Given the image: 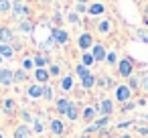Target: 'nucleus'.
<instances>
[{
    "label": "nucleus",
    "instance_id": "obj_1",
    "mask_svg": "<svg viewBox=\"0 0 148 138\" xmlns=\"http://www.w3.org/2000/svg\"><path fill=\"white\" fill-rule=\"evenodd\" d=\"M10 10H12V16H14L18 23H23V16H25V14H27V16L31 14V8L25 6L21 0H12V8H10Z\"/></svg>",
    "mask_w": 148,
    "mask_h": 138
},
{
    "label": "nucleus",
    "instance_id": "obj_2",
    "mask_svg": "<svg viewBox=\"0 0 148 138\" xmlns=\"http://www.w3.org/2000/svg\"><path fill=\"white\" fill-rule=\"evenodd\" d=\"M12 83H14V71L2 67V69H0V85H2V87H10Z\"/></svg>",
    "mask_w": 148,
    "mask_h": 138
},
{
    "label": "nucleus",
    "instance_id": "obj_3",
    "mask_svg": "<svg viewBox=\"0 0 148 138\" xmlns=\"http://www.w3.org/2000/svg\"><path fill=\"white\" fill-rule=\"evenodd\" d=\"M51 37H53V41H55L57 45H65V43L69 41V35H67L63 29H59V27H57V29H53Z\"/></svg>",
    "mask_w": 148,
    "mask_h": 138
},
{
    "label": "nucleus",
    "instance_id": "obj_4",
    "mask_svg": "<svg viewBox=\"0 0 148 138\" xmlns=\"http://www.w3.org/2000/svg\"><path fill=\"white\" fill-rule=\"evenodd\" d=\"M12 39H14V35H12V31L8 27H0V43H2V45H10Z\"/></svg>",
    "mask_w": 148,
    "mask_h": 138
},
{
    "label": "nucleus",
    "instance_id": "obj_5",
    "mask_svg": "<svg viewBox=\"0 0 148 138\" xmlns=\"http://www.w3.org/2000/svg\"><path fill=\"white\" fill-rule=\"evenodd\" d=\"M27 93H29V97L39 100V97H43V85H41V83H33V85H29Z\"/></svg>",
    "mask_w": 148,
    "mask_h": 138
},
{
    "label": "nucleus",
    "instance_id": "obj_6",
    "mask_svg": "<svg viewBox=\"0 0 148 138\" xmlns=\"http://www.w3.org/2000/svg\"><path fill=\"white\" fill-rule=\"evenodd\" d=\"M45 122H47V114H41L39 118H35V124H33L35 134H43V130H45Z\"/></svg>",
    "mask_w": 148,
    "mask_h": 138
},
{
    "label": "nucleus",
    "instance_id": "obj_7",
    "mask_svg": "<svg viewBox=\"0 0 148 138\" xmlns=\"http://www.w3.org/2000/svg\"><path fill=\"white\" fill-rule=\"evenodd\" d=\"M77 43H79V47H81L83 51H87V49L93 45V37H91V35H87V33H83V35L79 37V41H77Z\"/></svg>",
    "mask_w": 148,
    "mask_h": 138
},
{
    "label": "nucleus",
    "instance_id": "obj_8",
    "mask_svg": "<svg viewBox=\"0 0 148 138\" xmlns=\"http://www.w3.org/2000/svg\"><path fill=\"white\" fill-rule=\"evenodd\" d=\"M108 122H110V116H103L101 120H97V122H93V124H91L89 128H85V132H87V134H91V132H95V130L103 128V126H106Z\"/></svg>",
    "mask_w": 148,
    "mask_h": 138
},
{
    "label": "nucleus",
    "instance_id": "obj_9",
    "mask_svg": "<svg viewBox=\"0 0 148 138\" xmlns=\"http://www.w3.org/2000/svg\"><path fill=\"white\" fill-rule=\"evenodd\" d=\"M69 106H71V102H69L67 97H59V100H57V112H59L61 116H65V114H67Z\"/></svg>",
    "mask_w": 148,
    "mask_h": 138
},
{
    "label": "nucleus",
    "instance_id": "obj_10",
    "mask_svg": "<svg viewBox=\"0 0 148 138\" xmlns=\"http://www.w3.org/2000/svg\"><path fill=\"white\" fill-rule=\"evenodd\" d=\"M29 136H31V128H29L27 124L18 126V128L14 130V134H12V138H29Z\"/></svg>",
    "mask_w": 148,
    "mask_h": 138
},
{
    "label": "nucleus",
    "instance_id": "obj_11",
    "mask_svg": "<svg viewBox=\"0 0 148 138\" xmlns=\"http://www.w3.org/2000/svg\"><path fill=\"white\" fill-rule=\"evenodd\" d=\"M35 77H37V81H39L41 85H47V81H49V71H47V69H35Z\"/></svg>",
    "mask_w": 148,
    "mask_h": 138
},
{
    "label": "nucleus",
    "instance_id": "obj_12",
    "mask_svg": "<svg viewBox=\"0 0 148 138\" xmlns=\"http://www.w3.org/2000/svg\"><path fill=\"white\" fill-rule=\"evenodd\" d=\"M116 97H118L120 102H126V100H130V87H126V85H120V87L116 89Z\"/></svg>",
    "mask_w": 148,
    "mask_h": 138
},
{
    "label": "nucleus",
    "instance_id": "obj_13",
    "mask_svg": "<svg viewBox=\"0 0 148 138\" xmlns=\"http://www.w3.org/2000/svg\"><path fill=\"white\" fill-rule=\"evenodd\" d=\"M51 132L57 134V136H61V134L65 132V124H63L61 120H51Z\"/></svg>",
    "mask_w": 148,
    "mask_h": 138
},
{
    "label": "nucleus",
    "instance_id": "obj_14",
    "mask_svg": "<svg viewBox=\"0 0 148 138\" xmlns=\"http://www.w3.org/2000/svg\"><path fill=\"white\" fill-rule=\"evenodd\" d=\"M91 55H93L95 61H101V59L108 57V55H106V49H103L101 45H93V53H91Z\"/></svg>",
    "mask_w": 148,
    "mask_h": 138
},
{
    "label": "nucleus",
    "instance_id": "obj_15",
    "mask_svg": "<svg viewBox=\"0 0 148 138\" xmlns=\"http://www.w3.org/2000/svg\"><path fill=\"white\" fill-rule=\"evenodd\" d=\"M120 73H122L124 77H130V73H132V63H130L128 59L120 61Z\"/></svg>",
    "mask_w": 148,
    "mask_h": 138
},
{
    "label": "nucleus",
    "instance_id": "obj_16",
    "mask_svg": "<svg viewBox=\"0 0 148 138\" xmlns=\"http://www.w3.org/2000/svg\"><path fill=\"white\" fill-rule=\"evenodd\" d=\"M33 61H35V67H37V69H45V65H47L49 59H47V55H41V53H39V55L33 57Z\"/></svg>",
    "mask_w": 148,
    "mask_h": 138
},
{
    "label": "nucleus",
    "instance_id": "obj_17",
    "mask_svg": "<svg viewBox=\"0 0 148 138\" xmlns=\"http://www.w3.org/2000/svg\"><path fill=\"white\" fill-rule=\"evenodd\" d=\"M0 55L6 57V59H12V57H14V47H10V45H0Z\"/></svg>",
    "mask_w": 148,
    "mask_h": 138
},
{
    "label": "nucleus",
    "instance_id": "obj_18",
    "mask_svg": "<svg viewBox=\"0 0 148 138\" xmlns=\"http://www.w3.org/2000/svg\"><path fill=\"white\" fill-rule=\"evenodd\" d=\"M14 110H16V104H14V100L12 97H4V112L6 114H14Z\"/></svg>",
    "mask_w": 148,
    "mask_h": 138
},
{
    "label": "nucleus",
    "instance_id": "obj_19",
    "mask_svg": "<svg viewBox=\"0 0 148 138\" xmlns=\"http://www.w3.org/2000/svg\"><path fill=\"white\" fill-rule=\"evenodd\" d=\"M99 110L103 112V116H110V114H112V110H114V106H112V102H110V100H101Z\"/></svg>",
    "mask_w": 148,
    "mask_h": 138
},
{
    "label": "nucleus",
    "instance_id": "obj_20",
    "mask_svg": "<svg viewBox=\"0 0 148 138\" xmlns=\"http://www.w3.org/2000/svg\"><path fill=\"white\" fill-rule=\"evenodd\" d=\"M35 67V61L31 59V57H23V65H21V69L23 71H31Z\"/></svg>",
    "mask_w": 148,
    "mask_h": 138
},
{
    "label": "nucleus",
    "instance_id": "obj_21",
    "mask_svg": "<svg viewBox=\"0 0 148 138\" xmlns=\"http://www.w3.org/2000/svg\"><path fill=\"white\" fill-rule=\"evenodd\" d=\"M73 87V77L71 75H67V77H63L61 79V89H65V91H69Z\"/></svg>",
    "mask_w": 148,
    "mask_h": 138
},
{
    "label": "nucleus",
    "instance_id": "obj_22",
    "mask_svg": "<svg viewBox=\"0 0 148 138\" xmlns=\"http://www.w3.org/2000/svg\"><path fill=\"white\" fill-rule=\"evenodd\" d=\"M81 81H83V87H85V89H89V87H93V83H95V77L89 73V75H85V77H81Z\"/></svg>",
    "mask_w": 148,
    "mask_h": 138
},
{
    "label": "nucleus",
    "instance_id": "obj_23",
    "mask_svg": "<svg viewBox=\"0 0 148 138\" xmlns=\"http://www.w3.org/2000/svg\"><path fill=\"white\" fill-rule=\"evenodd\" d=\"M43 97H45V102H51V100H53V89H51V85H43Z\"/></svg>",
    "mask_w": 148,
    "mask_h": 138
},
{
    "label": "nucleus",
    "instance_id": "obj_24",
    "mask_svg": "<svg viewBox=\"0 0 148 138\" xmlns=\"http://www.w3.org/2000/svg\"><path fill=\"white\" fill-rule=\"evenodd\" d=\"M69 120H77V106L75 104H71L69 106V110H67V114H65Z\"/></svg>",
    "mask_w": 148,
    "mask_h": 138
},
{
    "label": "nucleus",
    "instance_id": "obj_25",
    "mask_svg": "<svg viewBox=\"0 0 148 138\" xmlns=\"http://www.w3.org/2000/svg\"><path fill=\"white\" fill-rule=\"evenodd\" d=\"M33 29H35V27H33L31 21H23V23H21V31H23V33H33Z\"/></svg>",
    "mask_w": 148,
    "mask_h": 138
},
{
    "label": "nucleus",
    "instance_id": "obj_26",
    "mask_svg": "<svg viewBox=\"0 0 148 138\" xmlns=\"http://www.w3.org/2000/svg\"><path fill=\"white\" fill-rule=\"evenodd\" d=\"M93 61H95V59H93V55H91V53H83V57H81V63H83L85 67H89Z\"/></svg>",
    "mask_w": 148,
    "mask_h": 138
},
{
    "label": "nucleus",
    "instance_id": "obj_27",
    "mask_svg": "<svg viewBox=\"0 0 148 138\" xmlns=\"http://www.w3.org/2000/svg\"><path fill=\"white\" fill-rule=\"evenodd\" d=\"M21 118H23V122H25L27 126H31V124H35V118L31 116V112H23V114H21Z\"/></svg>",
    "mask_w": 148,
    "mask_h": 138
},
{
    "label": "nucleus",
    "instance_id": "obj_28",
    "mask_svg": "<svg viewBox=\"0 0 148 138\" xmlns=\"http://www.w3.org/2000/svg\"><path fill=\"white\" fill-rule=\"evenodd\" d=\"M12 8V2L10 0H0V12H8Z\"/></svg>",
    "mask_w": 148,
    "mask_h": 138
},
{
    "label": "nucleus",
    "instance_id": "obj_29",
    "mask_svg": "<svg viewBox=\"0 0 148 138\" xmlns=\"http://www.w3.org/2000/svg\"><path fill=\"white\" fill-rule=\"evenodd\" d=\"M27 71H23V69H18V71H14V81H27Z\"/></svg>",
    "mask_w": 148,
    "mask_h": 138
},
{
    "label": "nucleus",
    "instance_id": "obj_30",
    "mask_svg": "<svg viewBox=\"0 0 148 138\" xmlns=\"http://www.w3.org/2000/svg\"><path fill=\"white\" fill-rule=\"evenodd\" d=\"M95 118V110L93 108H85L83 110V120H93Z\"/></svg>",
    "mask_w": 148,
    "mask_h": 138
},
{
    "label": "nucleus",
    "instance_id": "obj_31",
    "mask_svg": "<svg viewBox=\"0 0 148 138\" xmlns=\"http://www.w3.org/2000/svg\"><path fill=\"white\" fill-rule=\"evenodd\" d=\"M103 12V6L101 4H91L89 6V14H101Z\"/></svg>",
    "mask_w": 148,
    "mask_h": 138
},
{
    "label": "nucleus",
    "instance_id": "obj_32",
    "mask_svg": "<svg viewBox=\"0 0 148 138\" xmlns=\"http://www.w3.org/2000/svg\"><path fill=\"white\" fill-rule=\"evenodd\" d=\"M53 45H55V41H53V37H49V39H47L45 43H41V49H43V51H45V49L49 51V49H51Z\"/></svg>",
    "mask_w": 148,
    "mask_h": 138
},
{
    "label": "nucleus",
    "instance_id": "obj_33",
    "mask_svg": "<svg viewBox=\"0 0 148 138\" xmlns=\"http://www.w3.org/2000/svg\"><path fill=\"white\" fill-rule=\"evenodd\" d=\"M77 73H79L81 77H85V75H89V69H87V67L81 63V65H77Z\"/></svg>",
    "mask_w": 148,
    "mask_h": 138
},
{
    "label": "nucleus",
    "instance_id": "obj_34",
    "mask_svg": "<svg viewBox=\"0 0 148 138\" xmlns=\"http://www.w3.org/2000/svg\"><path fill=\"white\" fill-rule=\"evenodd\" d=\"M99 31H101V33H108V31H110V23H108V21L99 23Z\"/></svg>",
    "mask_w": 148,
    "mask_h": 138
},
{
    "label": "nucleus",
    "instance_id": "obj_35",
    "mask_svg": "<svg viewBox=\"0 0 148 138\" xmlns=\"http://www.w3.org/2000/svg\"><path fill=\"white\" fill-rule=\"evenodd\" d=\"M49 75H59V65H51V69H49Z\"/></svg>",
    "mask_w": 148,
    "mask_h": 138
},
{
    "label": "nucleus",
    "instance_id": "obj_36",
    "mask_svg": "<svg viewBox=\"0 0 148 138\" xmlns=\"http://www.w3.org/2000/svg\"><path fill=\"white\" fill-rule=\"evenodd\" d=\"M138 37H140V41H144V43H148V33H138Z\"/></svg>",
    "mask_w": 148,
    "mask_h": 138
},
{
    "label": "nucleus",
    "instance_id": "obj_37",
    "mask_svg": "<svg viewBox=\"0 0 148 138\" xmlns=\"http://www.w3.org/2000/svg\"><path fill=\"white\" fill-rule=\"evenodd\" d=\"M69 21H71V23H79V16H77L75 12H71V14H69Z\"/></svg>",
    "mask_w": 148,
    "mask_h": 138
},
{
    "label": "nucleus",
    "instance_id": "obj_38",
    "mask_svg": "<svg viewBox=\"0 0 148 138\" xmlns=\"http://www.w3.org/2000/svg\"><path fill=\"white\" fill-rule=\"evenodd\" d=\"M99 85L108 87V85H110V79H108V77H101V79H99Z\"/></svg>",
    "mask_w": 148,
    "mask_h": 138
},
{
    "label": "nucleus",
    "instance_id": "obj_39",
    "mask_svg": "<svg viewBox=\"0 0 148 138\" xmlns=\"http://www.w3.org/2000/svg\"><path fill=\"white\" fill-rule=\"evenodd\" d=\"M106 59H108V61H110V63H116V55H114V53H110V55H108V57H106Z\"/></svg>",
    "mask_w": 148,
    "mask_h": 138
},
{
    "label": "nucleus",
    "instance_id": "obj_40",
    "mask_svg": "<svg viewBox=\"0 0 148 138\" xmlns=\"http://www.w3.org/2000/svg\"><path fill=\"white\" fill-rule=\"evenodd\" d=\"M136 85H138V79L132 77V79H130V87H136Z\"/></svg>",
    "mask_w": 148,
    "mask_h": 138
},
{
    "label": "nucleus",
    "instance_id": "obj_41",
    "mask_svg": "<svg viewBox=\"0 0 148 138\" xmlns=\"http://www.w3.org/2000/svg\"><path fill=\"white\" fill-rule=\"evenodd\" d=\"M142 83H144V89L148 91V75H144V79H142Z\"/></svg>",
    "mask_w": 148,
    "mask_h": 138
},
{
    "label": "nucleus",
    "instance_id": "obj_42",
    "mask_svg": "<svg viewBox=\"0 0 148 138\" xmlns=\"http://www.w3.org/2000/svg\"><path fill=\"white\" fill-rule=\"evenodd\" d=\"M138 132H140V134H144V136H148V128H140Z\"/></svg>",
    "mask_w": 148,
    "mask_h": 138
},
{
    "label": "nucleus",
    "instance_id": "obj_43",
    "mask_svg": "<svg viewBox=\"0 0 148 138\" xmlns=\"http://www.w3.org/2000/svg\"><path fill=\"white\" fill-rule=\"evenodd\" d=\"M83 2H87V0H77V4H83Z\"/></svg>",
    "mask_w": 148,
    "mask_h": 138
},
{
    "label": "nucleus",
    "instance_id": "obj_44",
    "mask_svg": "<svg viewBox=\"0 0 148 138\" xmlns=\"http://www.w3.org/2000/svg\"><path fill=\"white\" fill-rule=\"evenodd\" d=\"M0 138H4V136H2V132H0Z\"/></svg>",
    "mask_w": 148,
    "mask_h": 138
},
{
    "label": "nucleus",
    "instance_id": "obj_45",
    "mask_svg": "<svg viewBox=\"0 0 148 138\" xmlns=\"http://www.w3.org/2000/svg\"><path fill=\"white\" fill-rule=\"evenodd\" d=\"M0 61H2V55H0Z\"/></svg>",
    "mask_w": 148,
    "mask_h": 138
},
{
    "label": "nucleus",
    "instance_id": "obj_46",
    "mask_svg": "<svg viewBox=\"0 0 148 138\" xmlns=\"http://www.w3.org/2000/svg\"><path fill=\"white\" fill-rule=\"evenodd\" d=\"M146 118H148V116H146Z\"/></svg>",
    "mask_w": 148,
    "mask_h": 138
}]
</instances>
